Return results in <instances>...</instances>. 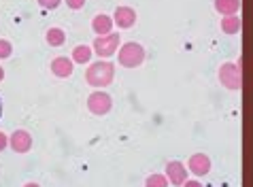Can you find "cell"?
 <instances>
[{
    "label": "cell",
    "instance_id": "obj_3",
    "mask_svg": "<svg viewBox=\"0 0 253 187\" xmlns=\"http://www.w3.org/2000/svg\"><path fill=\"white\" fill-rule=\"evenodd\" d=\"M117 62L124 68H138L145 62V47L140 43H134V40L124 43L117 51Z\"/></svg>",
    "mask_w": 253,
    "mask_h": 187
},
{
    "label": "cell",
    "instance_id": "obj_12",
    "mask_svg": "<svg viewBox=\"0 0 253 187\" xmlns=\"http://www.w3.org/2000/svg\"><path fill=\"white\" fill-rule=\"evenodd\" d=\"M213 4H215V11L226 17V15H238L243 0H213Z\"/></svg>",
    "mask_w": 253,
    "mask_h": 187
},
{
    "label": "cell",
    "instance_id": "obj_9",
    "mask_svg": "<svg viewBox=\"0 0 253 187\" xmlns=\"http://www.w3.org/2000/svg\"><path fill=\"white\" fill-rule=\"evenodd\" d=\"M113 22L117 28H122V30H130V28L136 24V11L132 9V6H117L113 13Z\"/></svg>",
    "mask_w": 253,
    "mask_h": 187
},
{
    "label": "cell",
    "instance_id": "obj_17",
    "mask_svg": "<svg viewBox=\"0 0 253 187\" xmlns=\"http://www.w3.org/2000/svg\"><path fill=\"white\" fill-rule=\"evenodd\" d=\"M13 55V45L6 38H0V60H6Z\"/></svg>",
    "mask_w": 253,
    "mask_h": 187
},
{
    "label": "cell",
    "instance_id": "obj_18",
    "mask_svg": "<svg viewBox=\"0 0 253 187\" xmlns=\"http://www.w3.org/2000/svg\"><path fill=\"white\" fill-rule=\"evenodd\" d=\"M37 2H39V6H43V9H47V11H53V9L60 6L62 0H37Z\"/></svg>",
    "mask_w": 253,
    "mask_h": 187
},
{
    "label": "cell",
    "instance_id": "obj_1",
    "mask_svg": "<svg viewBox=\"0 0 253 187\" xmlns=\"http://www.w3.org/2000/svg\"><path fill=\"white\" fill-rule=\"evenodd\" d=\"M115 77V64L109 60H98L94 64L87 66L85 71V81L89 87L94 89H102V87H109L113 83Z\"/></svg>",
    "mask_w": 253,
    "mask_h": 187
},
{
    "label": "cell",
    "instance_id": "obj_14",
    "mask_svg": "<svg viewBox=\"0 0 253 187\" xmlns=\"http://www.w3.org/2000/svg\"><path fill=\"white\" fill-rule=\"evenodd\" d=\"M45 40L49 47H62L66 43V32L62 30V28H49V30L45 32Z\"/></svg>",
    "mask_w": 253,
    "mask_h": 187
},
{
    "label": "cell",
    "instance_id": "obj_4",
    "mask_svg": "<svg viewBox=\"0 0 253 187\" xmlns=\"http://www.w3.org/2000/svg\"><path fill=\"white\" fill-rule=\"evenodd\" d=\"M122 47V37L117 32L104 34V37H96L92 49L98 58H111L113 53H117V49Z\"/></svg>",
    "mask_w": 253,
    "mask_h": 187
},
{
    "label": "cell",
    "instance_id": "obj_5",
    "mask_svg": "<svg viewBox=\"0 0 253 187\" xmlns=\"http://www.w3.org/2000/svg\"><path fill=\"white\" fill-rule=\"evenodd\" d=\"M111 109H113V98L102 92V89H96V92H92L87 96V111L96 117H104L111 113Z\"/></svg>",
    "mask_w": 253,
    "mask_h": 187
},
{
    "label": "cell",
    "instance_id": "obj_11",
    "mask_svg": "<svg viewBox=\"0 0 253 187\" xmlns=\"http://www.w3.org/2000/svg\"><path fill=\"white\" fill-rule=\"evenodd\" d=\"M113 17L107 15V13H100V15H96L92 19V30L96 32V37H104V34H111L113 32Z\"/></svg>",
    "mask_w": 253,
    "mask_h": 187
},
{
    "label": "cell",
    "instance_id": "obj_20",
    "mask_svg": "<svg viewBox=\"0 0 253 187\" xmlns=\"http://www.w3.org/2000/svg\"><path fill=\"white\" fill-rule=\"evenodd\" d=\"M6 147H9V136L4 132H0V151H4Z\"/></svg>",
    "mask_w": 253,
    "mask_h": 187
},
{
    "label": "cell",
    "instance_id": "obj_21",
    "mask_svg": "<svg viewBox=\"0 0 253 187\" xmlns=\"http://www.w3.org/2000/svg\"><path fill=\"white\" fill-rule=\"evenodd\" d=\"M183 187H202V183L198 181V179H189V181L183 183Z\"/></svg>",
    "mask_w": 253,
    "mask_h": 187
},
{
    "label": "cell",
    "instance_id": "obj_8",
    "mask_svg": "<svg viewBox=\"0 0 253 187\" xmlns=\"http://www.w3.org/2000/svg\"><path fill=\"white\" fill-rule=\"evenodd\" d=\"M164 175L168 177V181H170V185L183 187L185 179H187V168H185V164H181V162H177V160H172V162H166V170H164Z\"/></svg>",
    "mask_w": 253,
    "mask_h": 187
},
{
    "label": "cell",
    "instance_id": "obj_23",
    "mask_svg": "<svg viewBox=\"0 0 253 187\" xmlns=\"http://www.w3.org/2000/svg\"><path fill=\"white\" fill-rule=\"evenodd\" d=\"M2 79H4V68L0 66V81H2Z\"/></svg>",
    "mask_w": 253,
    "mask_h": 187
},
{
    "label": "cell",
    "instance_id": "obj_19",
    "mask_svg": "<svg viewBox=\"0 0 253 187\" xmlns=\"http://www.w3.org/2000/svg\"><path fill=\"white\" fill-rule=\"evenodd\" d=\"M83 4H85V0H66V6L73 11H79L83 9Z\"/></svg>",
    "mask_w": 253,
    "mask_h": 187
},
{
    "label": "cell",
    "instance_id": "obj_13",
    "mask_svg": "<svg viewBox=\"0 0 253 187\" xmlns=\"http://www.w3.org/2000/svg\"><path fill=\"white\" fill-rule=\"evenodd\" d=\"M241 30H243L241 15H226L221 19V32L223 34H238Z\"/></svg>",
    "mask_w": 253,
    "mask_h": 187
},
{
    "label": "cell",
    "instance_id": "obj_15",
    "mask_svg": "<svg viewBox=\"0 0 253 187\" xmlns=\"http://www.w3.org/2000/svg\"><path fill=\"white\" fill-rule=\"evenodd\" d=\"M92 55H94V49L92 47H87V45H77L75 49H73V62L75 64H87L89 60H92Z\"/></svg>",
    "mask_w": 253,
    "mask_h": 187
},
{
    "label": "cell",
    "instance_id": "obj_24",
    "mask_svg": "<svg viewBox=\"0 0 253 187\" xmlns=\"http://www.w3.org/2000/svg\"><path fill=\"white\" fill-rule=\"evenodd\" d=\"M0 117H2V100H0Z\"/></svg>",
    "mask_w": 253,
    "mask_h": 187
},
{
    "label": "cell",
    "instance_id": "obj_2",
    "mask_svg": "<svg viewBox=\"0 0 253 187\" xmlns=\"http://www.w3.org/2000/svg\"><path fill=\"white\" fill-rule=\"evenodd\" d=\"M219 83L230 92H241L243 89V58H236V62H223L217 71Z\"/></svg>",
    "mask_w": 253,
    "mask_h": 187
},
{
    "label": "cell",
    "instance_id": "obj_16",
    "mask_svg": "<svg viewBox=\"0 0 253 187\" xmlns=\"http://www.w3.org/2000/svg\"><path fill=\"white\" fill-rule=\"evenodd\" d=\"M168 177L166 175H160V172H153L145 179V187H168Z\"/></svg>",
    "mask_w": 253,
    "mask_h": 187
},
{
    "label": "cell",
    "instance_id": "obj_7",
    "mask_svg": "<svg viewBox=\"0 0 253 187\" xmlns=\"http://www.w3.org/2000/svg\"><path fill=\"white\" fill-rule=\"evenodd\" d=\"M49 71H51L53 77H58V79H68L75 71V62H73V58H66V55H58V58L51 60Z\"/></svg>",
    "mask_w": 253,
    "mask_h": 187
},
{
    "label": "cell",
    "instance_id": "obj_22",
    "mask_svg": "<svg viewBox=\"0 0 253 187\" xmlns=\"http://www.w3.org/2000/svg\"><path fill=\"white\" fill-rule=\"evenodd\" d=\"M24 187H41V185H39V183H26Z\"/></svg>",
    "mask_w": 253,
    "mask_h": 187
},
{
    "label": "cell",
    "instance_id": "obj_6",
    "mask_svg": "<svg viewBox=\"0 0 253 187\" xmlns=\"http://www.w3.org/2000/svg\"><path fill=\"white\" fill-rule=\"evenodd\" d=\"M9 147L15 151V153H28L32 149V134L28 130L19 128L9 136Z\"/></svg>",
    "mask_w": 253,
    "mask_h": 187
},
{
    "label": "cell",
    "instance_id": "obj_10",
    "mask_svg": "<svg viewBox=\"0 0 253 187\" xmlns=\"http://www.w3.org/2000/svg\"><path fill=\"white\" fill-rule=\"evenodd\" d=\"M187 170L196 177H205L211 172V157L207 153H194L187 162Z\"/></svg>",
    "mask_w": 253,
    "mask_h": 187
}]
</instances>
